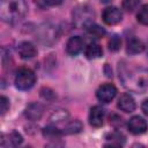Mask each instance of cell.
<instances>
[{
    "label": "cell",
    "mask_w": 148,
    "mask_h": 148,
    "mask_svg": "<svg viewBox=\"0 0 148 148\" xmlns=\"http://www.w3.org/2000/svg\"><path fill=\"white\" fill-rule=\"evenodd\" d=\"M17 52H18V56L22 59L28 60V59L34 58L37 54V49L30 42H22L17 46Z\"/></svg>",
    "instance_id": "cell-9"
},
{
    "label": "cell",
    "mask_w": 148,
    "mask_h": 148,
    "mask_svg": "<svg viewBox=\"0 0 148 148\" xmlns=\"http://www.w3.org/2000/svg\"><path fill=\"white\" fill-rule=\"evenodd\" d=\"M106 139L111 142L106 143L105 147H108V146H123L125 142V136L120 132H112L106 136Z\"/></svg>",
    "instance_id": "cell-15"
},
{
    "label": "cell",
    "mask_w": 148,
    "mask_h": 148,
    "mask_svg": "<svg viewBox=\"0 0 148 148\" xmlns=\"http://www.w3.org/2000/svg\"><path fill=\"white\" fill-rule=\"evenodd\" d=\"M127 127H128V131L132 133V134H135V135H139V134H142L147 131L148 128V124L147 121L140 117V116H134L132 117L128 123H127Z\"/></svg>",
    "instance_id": "cell-7"
},
{
    "label": "cell",
    "mask_w": 148,
    "mask_h": 148,
    "mask_svg": "<svg viewBox=\"0 0 148 148\" xmlns=\"http://www.w3.org/2000/svg\"><path fill=\"white\" fill-rule=\"evenodd\" d=\"M141 110H142V112H143L146 116H148V98L142 102V104H141Z\"/></svg>",
    "instance_id": "cell-26"
},
{
    "label": "cell",
    "mask_w": 148,
    "mask_h": 148,
    "mask_svg": "<svg viewBox=\"0 0 148 148\" xmlns=\"http://www.w3.org/2000/svg\"><path fill=\"white\" fill-rule=\"evenodd\" d=\"M121 17H123V14H121L120 9L117 7H113V6L106 7L102 14V18H103L104 23H106L108 25H113V24L119 23L121 21Z\"/></svg>",
    "instance_id": "cell-6"
},
{
    "label": "cell",
    "mask_w": 148,
    "mask_h": 148,
    "mask_svg": "<svg viewBox=\"0 0 148 148\" xmlns=\"http://www.w3.org/2000/svg\"><path fill=\"white\" fill-rule=\"evenodd\" d=\"M105 117V110L101 105H95L89 112V124L92 127H101L103 125Z\"/></svg>",
    "instance_id": "cell-8"
},
{
    "label": "cell",
    "mask_w": 148,
    "mask_h": 148,
    "mask_svg": "<svg viewBox=\"0 0 148 148\" xmlns=\"http://www.w3.org/2000/svg\"><path fill=\"white\" fill-rule=\"evenodd\" d=\"M44 2L47 6H59L62 2V0H44Z\"/></svg>",
    "instance_id": "cell-25"
},
{
    "label": "cell",
    "mask_w": 148,
    "mask_h": 148,
    "mask_svg": "<svg viewBox=\"0 0 148 148\" xmlns=\"http://www.w3.org/2000/svg\"><path fill=\"white\" fill-rule=\"evenodd\" d=\"M94 18V10L89 6H79L73 12V21L75 25L80 28H86L92 23Z\"/></svg>",
    "instance_id": "cell-4"
},
{
    "label": "cell",
    "mask_w": 148,
    "mask_h": 148,
    "mask_svg": "<svg viewBox=\"0 0 148 148\" xmlns=\"http://www.w3.org/2000/svg\"><path fill=\"white\" fill-rule=\"evenodd\" d=\"M140 0H123V8L126 12H134L139 7Z\"/></svg>",
    "instance_id": "cell-23"
},
{
    "label": "cell",
    "mask_w": 148,
    "mask_h": 148,
    "mask_svg": "<svg viewBox=\"0 0 148 148\" xmlns=\"http://www.w3.org/2000/svg\"><path fill=\"white\" fill-rule=\"evenodd\" d=\"M62 132L57 128L56 126H47L43 130V135L47 139H59L61 136Z\"/></svg>",
    "instance_id": "cell-16"
},
{
    "label": "cell",
    "mask_w": 148,
    "mask_h": 148,
    "mask_svg": "<svg viewBox=\"0 0 148 148\" xmlns=\"http://www.w3.org/2000/svg\"><path fill=\"white\" fill-rule=\"evenodd\" d=\"M8 110H9V101L7 99V97L1 96L0 97V111H1V116H3Z\"/></svg>",
    "instance_id": "cell-24"
},
{
    "label": "cell",
    "mask_w": 148,
    "mask_h": 148,
    "mask_svg": "<svg viewBox=\"0 0 148 148\" xmlns=\"http://www.w3.org/2000/svg\"><path fill=\"white\" fill-rule=\"evenodd\" d=\"M7 140H8V143H9L10 146H18V145L22 143L23 138H22V135H21L18 132L13 131L12 133L8 134V139H7Z\"/></svg>",
    "instance_id": "cell-20"
},
{
    "label": "cell",
    "mask_w": 148,
    "mask_h": 148,
    "mask_svg": "<svg viewBox=\"0 0 148 148\" xmlns=\"http://www.w3.org/2000/svg\"><path fill=\"white\" fill-rule=\"evenodd\" d=\"M83 49V39L80 36H73L66 44V52L69 56H77Z\"/></svg>",
    "instance_id": "cell-10"
},
{
    "label": "cell",
    "mask_w": 148,
    "mask_h": 148,
    "mask_svg": "<svg viewBox=\"0 0 148 148\" xmlns=\"http://www.w3.org/2000/svg\"><path fill=\"white\" fill-rule=\"evenodd\" d=\"M43 111L44 109L39 103H31L27 106L24 114L30 120H39L43 116Z\"/></svg>",
    "instance_id": "cell-12"
},
{
    "label": "cell",
    "mask_w": 148,
    "mask_h": 148,
    "mask_svg": "<svg viewBox=\"0 0 148 148\" xmlns=\"http://www.w3.org/2000/svg\"><path fill=\"white\" fill-rule=\"evenodd\" d=\"M143 50H145V44L136 38L131 39L126 46V52L128 54H138V53H141Z\"/></svg>",
    "instance_id": "cell-14"
},
{
    "label": "cell",
    "mask_w": 148,
    "mask_h": 148,
    "mask_svg": "<svg viewBox=\"0 0 148 148\" xmlns=\"http://www.w3.org/2000/svg\"><path fill=\"white\" fill-rule=\"evenodd\" d=\"M119 79L130 91L141 94L148 89V68L146 67L124 68L119 74Z\"/></svg>",
    "instance_id": "cell-1"
},
{
    "label": "cell",
    "mask_w": 148,
    "mask_h": 148,
    "mask_svg": "<svg viewBox=\"0 0 148 148\" xmlns=\"http://www.w3.org/2000/svg\"><path fill=\"white\" fill-rule=\"evenodd\" d=\"M28 12V6L24 0H1L0 17L3 22L15 23L21 21Z\"/></svg>",
    "instance_id": "cell-2"
},
{
    "label": "cell",
    "mask_w": 148,
    "mask_h": 148,
    "mask_svg": "<svg viewBox=\"0 0 148 148\" xmlns=\"http://www.w3.org/2000/svg\"><path fill=\"white\" fill-rule=\"evenodd\" d=\"M84 54L88 59H97L103 54V50L97 43H89L84 49Z\"/></svg>",
    "instance_id": "cell-13"
},
{
    "label": "cell",
    "mask_w": 148,
    "mask_h": 148,
    "mask_svg": "<svg viewBox=\"0 0 148 148\" xmlns=\"http://www.w3.org/2000/svg\"><path fill=\"white\" fill-rule=\"evenodd\" d=\"M118 108L126 112V113H130V112H133L135 110V101L134 98L132 97V95L125 92L123 95H120L119 99H118Z\"/></svg>",
    "instance_id": "cell-11"
},
{
    "label": "cell",
    "mask_w": 148,
    "mask_h": 148,
    "mask_svg": "<svg viewBox=\"0 0 148 148\" xmlns=\"http://www.w3.org/2000/svg\"><path fill=\"white\" fill-rule=\"evenodd\" d=\"M68 117V113L66 110H58L54 111L53 114L51 116V121L52 123H60L62 120H66Z\"/></svg>",
    "instance_id": "cell-21"
},
{
    "label": "cell",
    "mask_w": 148,
    "mask_h": 148,
    "mask_svg": "<svg viewBox=\"0 0 148 148\" xmlns=\"http://www.w3.org/2000/svg\"><path fill=\"white\" fill-rule=\"evenodd\" d=\"M82 130V124L80 120H72L69 121L66 127H65V133L73 134V133H79Z\"/></svg>",
    "instance_id": "cell-19"
},
{
    "label": "cell",
    "mask_w": 148,
    "mask_h": 148,
    "mask_svg": "<svg viewBox=\"0 0 148 148\" xmlns=\"http://www.w3.org/2000/svg\"><path fill=\"white\" fill-rule=\"evenodd\" d=\"M84 29L87 30V32H88L90 36H94V37H96V38L103 37V36H104V34H105L104 29H103V28H101V27H99V25H97V24H94V22H92L91 24H89L88 27H86Z\"/></svg>",
    "instance_id": "cell-17"
},
{
    "label": "cell",
    "mask_w": 148,
    "mask_h": 148,
    "mask_svg": "<svg viewBox=\"0 0 148 148\" xmlns=\"http://www.w3.org/2000/svg\"><path fill=\"white\" fill-rule=\"evenodd\" d=\"M101 1H102L103 3H108V2H110L111 0H101Z\"/></svg>",
    "instance_id": "cell-27"
},
{
    "label": "cell",
    "mask_w": 148,
    "mask_h": 148,
    "mask_svg": "<svg viewBox=\"0 0 148 148\" xmlns=\"http://www.w3.org/2000/svg\"><path fill=\"white\" fill-rule=\"evenodd\" d=\"M117 95V88L112 83H104L98 87L96 97L102 103H110Z\"/></svg>",
    "instance_id": "cell-5"
},
{
    "label": "cell",
    "mask_w": 148,
    "mask_h": 148,
    "mask_svg": "<svg viewBox=\"0 0 148 148\" xmlns=\"http://www.w3.org/2000/svg\"><path fill=\"white\" fill-rule=\"evenodd\" d=\"M136 20L139 23H141L143 25H148V3L143 5L139 9V12L136 14Z\"/></svg>",
    "instance_id": "cell-18"
},
{
    "label": "cell",
    "mask_w": 148,
    "mask_h": 148,
    "mask_svg": "<svg viewBox=\"0 0 148 148\" xmlns=\"http://www.w3.org/2000/svg\"><path fill=\"white\" fill-rule=\"evenodd\" d=\"M15 87L20 90H29L36 83V75L29 68H21L15 75Z\"/></svg>",
    "instance_id": "cell-3"
},
{
    "label": "cell",
    "mask_w": 148,
    "mask_h": 148,
    "mask_svg": "<svg viewBox=\"0 0 148 148\" xmlns=\"http://www.w3.org/2000/svg\"><path fill=\"white\" fill-rule=\"evenodd\" d=\"M120 45H121V39H120V37H119L118 35H113V36L110 38V40H109V50L116 52V51H118V50L120 49Z\"/></svg>",
    "instance_id": "cell-22"
}]
</instances>
